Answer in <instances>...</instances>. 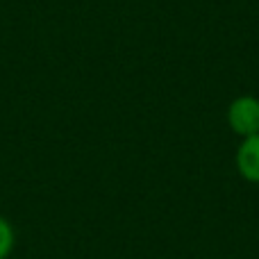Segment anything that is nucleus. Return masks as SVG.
Segmentation results:
<instances>
[{"mask_svg":"<svg viewBox=\"0 0 259 259\" xmlns=\"http://www.w3.org/2000/svg\"><path fill=\"white\" fill-rule=\"evenodd\" d=\"M225 121L230 130L241 139L259 134V98L250 94L237 96L225 109Z\"/></svg>","mask_w":259,"mask_h":259,"instance_id":"nucleus-1","label":"nucleus"},{"mask_svg":"<svg viewBox=\"0 0 259 259\" xmlns=\"http://www.w3.org/2000/svg\"><path fill=\"white\" fill-rule=\"evenodd\" d=\"M234 166L246 182L259 184V134L241 139L234 152Z\"/></svg>","mask_w":259,"mask_h":259,"instance_id":"nucleus-2","label":"nucleus"},{"mask_svg":"<svg viewBox=\"0 0 259 259\" xmlns=\"http://www.w3.org/2000/svg\"><path fill=\"white\" fill-rule=\"evenodd\" d=\"M16 243V232L5 216H0V259H7Z\"/></svg>","mask_w":259,"mask_h":259,"instance_id":"nucleus-3","label":"nucleus"}]
</instances>
